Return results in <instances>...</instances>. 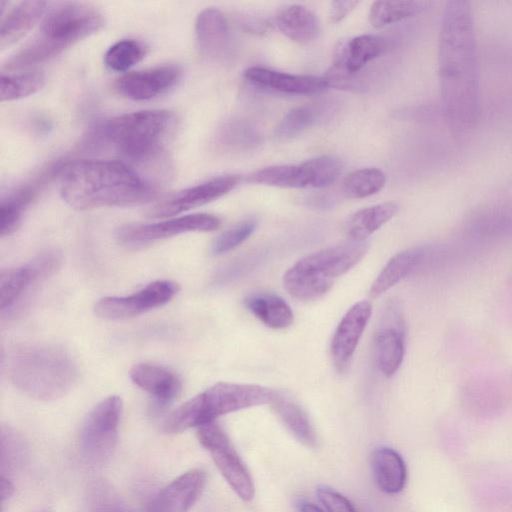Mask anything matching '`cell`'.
<instances>
[{"mask_svg":"<svg viewBox=\"0 0 512 512\" xmlns=\"http://www.w3.org/2000/svg\"><path fill=\"white\" fill-rule=\"evenodd\" d=\"M180 75L181 70L174 65L130 72L116 80L115 89L130 100H150L174 86Z\"/></svg>","mask_w":512,"mask_h":512,"instance_id":"cell-15","label":"cell"},{"mask_svg":"<svg viewBox=\"0 0 512 512\" xmlns=\"http://www.w3.org/2000/svg\"><path fill=\"white\" fill-rule=\"evenodd\" d=\"M8 2L2 1L0 21V48L4 50L23 38L46 13L48 3L29 0L5 8Z\"/></svg>","mask_w":512,"mask_h":512,"instance_id":"cell-20","label":"cell"},{"mask_svg":"<svg viewBox=\"0 0 512 512\" xmlns=\"http://www.w3.org/2000/svg\"><path fill=\"white\" fill-rule=\"evenodd\" d=\"M385 41L376 35L365 34L338 43L334 50L333 71L356 76L366 64L385 50Z\"/></svg>","mask_w":512,"mask_h":512,"instance_id":"cell-18","label":"cell"},{"mask_svg":"<svg viewBox=\"0 0 512 512\" xmlns=\"http://www.w3.org/2000/svg\"><path fill=\"white\" fill-rule=\"evenodd\" d=\"M38 184L23 186L2 199L0 204V235L9 236L22 222L25 210L38 192Z\"/></svg>","mask_w":512,"mask_h":512,"instance_id":"cell-30","label":"cell"},{"mask_svg":"<svg viewBox=\"0 0 512 512\" xmlns=\"http://www.w3.org/2000/svg\"><path fill=\"white\" fill-rule=\"evenodd\" d=\"M197 438L233 491L244 501L252 500V477L225 431L214 421L198 427Z\"/></svg>","mask_w":512,"mask_h":512,"instance_id":"cell-9","label":"cell"},{"mask_svg":"<svg viewBox=\"0 0 512 512\" xmlns=\"http://www.w3.org/2000/svg\"><path fill=\"white\" fill-rule=\"evenodd\" d=\"M121 414L122 400L116 395L103 399L88 414L80 441L90 461L102 462L111 455L118 438Z\"/></svg>","mask_w":512,"mask_h":512,"instance_id":"cell-10","label":"cell"},{"mask_svg":"<svg viewBox=\"0 0 512 512\" xmlns=\"http://www.w3.org/2000/svg\"><path fill=\"white\" fill-rule=\"evenodd\" d=\"M386 175L377 168H362L349 173L343 180L342 191L352 199L369 197L385 186Z\"/></svg>","mask_w":512,"mask_h":512,"instance_id":"cell-33","label":"cell"},{"mask_svg":"<svg viewBox=\"0 0 512 512\" xmlns=\"http://www.w3.org/2000/svg\"><path fill=\"white\" fill-rule=\"evenodd\" d=\"M176 124L167 110H146L113 117L97 128V137L125 159L144 163L155 159Z\"/></svg>","mask_w":512,"mask_h":512,"instance_id":"cell-5","label":"cell"},{"mask_svg":"<svg viewBox=\"0 0 512 512\" xmlns=\"http://www.w3.org/2000/svg\"><path fill=\"white\" fill-rule=\"evenodd\" d=\"M373 476L378 488L386 494L401 492L407 480V468L401 455L387 447L376 449L371 457Z\"/></svg>","mask_w":512,"mask_h":512,"instance_id":"cell-25","label":"cell"},{"mask_svg":"<svg viewBox=\"0 0 512 512\" xmlns=\"http://www.w3.org/2000/svg\"><path fill=\"white\" fill-rule=\"evenodd\" d=\"M424 256L421 248H411L394 255L380 271L369 290V297L376 299L408 276Z\"/></svg>","mask_w":512,"mask_h":512,"instance_id":"cell-27","label":"cell"},{"mask_svg":"<svg viewBox=\"0 0 512 512\" xmlns=\"http://www.w3.org/2000/svg\"><path fill=\"white\" fill-rule=\"evenodd\" d=\"M207 475L193 469L160 490L148 504V512H188L201 496Z\"/></svg>","mask_w":512,"mask_h":512,"instance_id":"cell-17","label":"cell"},{"mask_svg":"<svg viewBox=\"0 0 512 512\" xmlns=\"http://www.w3.org/2000/svg\"><path fill=\"white\" fill-rule=\"evenodd\" d=\"M249 82L287 94H314L329 87L324 76L294 75L263 67H250L244 72Z\"/></svg>","mask_w":512,"mask_h":512,"instance_id":"cell-21","label":"cell"},{"mask_svg":"<svg viewBox=\"0 0 512 512\" xmlns=\"http://www.w3.org/2000/svg\"><path fill=\"white\" fill-rule=\"evenodd\" d=\"M470 5L453 0L444 9L439 40V74L444 115L455 134L476 124L479 112L478 62Z\"/></svg>","mask_w":512,"mask_h":512,"instance_id":"cell-1","label":"cell"},{"mask_svg":"<svg viewBox=\"0 0 512 512\" xmlns=\"http://www.w3.org/2000/svg\"><path fill=\"white\" fill-rule=\"evenodd\" d=\"M270 404L283 425L301 444L309 448L317 445L316 433L308 415L290 395L274 390Z\"/></svg>","mask_w":512,"mask_h":512,"instance_id":"cell-23","label":"cell"},{"mask_svg":"<svg viewBox=\"0 0 512 512\" xmlns=\"http://www.w3.org/2000/svg\"><path fill=\"white\" fill-rule=\"evenodd\" d=\"M195 33L201 54L211 60L225 59L231 48V35L225 15L218 9L202 10L195 22Z\"/></svg>","mask_w":512,"mask_h":512,"instance_id":"cell-19","label":"cell"},{"mask_svg":"<svg viewBox=\"0 0 512 512\" xmlns=\"http://www.w3.org/2000/svg\"><path fill=\"white\" fill-rule=\"evenodd\" d=\"M239 176L224 175L179 191L156 203L148 210L151 218H165L212 202L233 190Z\"/></svg>","mask_w":512,"mask_h":512,"instance_id":"cell-14","label":"cell"},{"mask_svg":"<svg viewBox=\"0 0 512 512\" xmlns=\"http://www.w3.org/2000/svg\"><path fill=\"white\" fill-rule=\"evenodd\" d=\"M102 14L77 2L60 3L50 9L35 37L14 54L5 67L19 70L44 63L104 26Z\"/></svg>","mask_w":512,"mask_h":512,"instance_id":"cell-3","label":"cell"},{"mask_svg":"<svg viewBox=\"0 0 512 512\" xmlns=\"http://www.w3.org/2000/svg\"><path fill=\"white\" fill-rule=\"evenodd\" d=\"M278 30L290 40L308 44L320 34V21L317 15L302 5H289L280 10L275 17Z\"/></svg>","mask_w":512,"mask_h":512,"instance_id":"cell-24","label":"cell"},{"mask_svg":"<svg viewBox=\"0 0 512 512\" xmlns=\"http://www.w3.org/2000/svg\"><path fill=\"white\" fill-rule=\"evenodd\" d=\"M244 304L257 319L272 329H284L293 323L294 314L291 307L274 293L251 294L245 298Z\"/></svg>","mask_w":512,"mask_h":512,"instance_id":"cell-26","label":"cell"},{"mask_svg":"<svg viewBox=\"0 0 512 512\" xmlns=\"http://www.w3.org/2000/svg\"><path fill=\"white\" fill-rule=\"evenodd\" d=\"M246 27V30L251 33L262 34L270 31L271 25L267 24L265 21L258 19H250L243 24Z\"/></svg>","mask_w":512,"mask_h":512,"instance_id":"cell-40","label":"cell"},{"mask_svg":"<svg viewBox=\"0 0 512 512\" xmlns=\"http://www.w3.org/2000/svg\"><path fill=\"white\" fill-rule=\"evenodd\" d=\"M221 225L212 214L197 213L148 224H127L119 227L116 238L127 247H139L187 232H210Z\"/></svg>","mask_w":512,"mask_h":512,"instance_id":"cell-11","label":"cell"},{"mask_svg":"<svg viewBox=\"0 0 512 512\" xmlns=\"http://www.w3.org/2000/svg\"><path fill=\"white\" fill-rule=\"evenodd\" d=\"M273 394L274 390L260 385L218 382L175 409L163 428L167 433L198 428L225 414L270 403Z\"/></svg>","mask_w":512,"mask_h":512,"instance_id":"cell-6","label":"cell"},{"mask_svg":"<svg viewBox=\"0 0 512 512\" xmlns=\"http://www.w3.org/2000/svg\"><path fill=\"white\" fill-rule=\"evenodd\" d=\"M45 85V75L40 71H26L18 74L1 73L0 99L18 100L32 95Z\"/></svg>","mask_w":512,"mask_h":512,"instance_id":"cell-32","label":"cell"},{"mask_svg":"<svg viewBox=\"0 0 512 512\" xmlns=\"http://www.w3.org/2000/svg\"><path fill=\"white\" fill-rule=\"evenodd\" d=\"M178 284L158 280L127 296H108L94 307L95 314L105 320H125L168 303L178 292Z\"/></svg>","mask_w":512,"mask_h":512,"instance_id":"cell-12","label":"cell"},{"mask_svg":"<svg viewBox=\"0 0 512 512\" xmlns=\"http://www.w3.org/2000/svg\"><path fill=\"white\" fill-rule=\"evenodd\" d=\"M423 1H375L369 11V22L376 28L413 17L427 6Z\"/></svg>","mask_w":512,"mask_h":512,"instance_id":"cell-31","label":"cell"},{"mask_svg":"<svg viewBox=\"0 0 512 512\" xmlns=\"http://www.w3.org/2000/svg\"><path fill=\"white\" fill-rule=\"evenodd\" d=\"M368 251V243L350 241L309 254L283 275L288 293L302 301L324 296L335 280L358 264Z\"/></svg>","mask_w":512,"mask_h":512,"instance_id":"cell-7","label":"cell"},{"mask_svg":"<svg viewBox=\"0 0 512 512\" xmlns=\"http://www.w3.org/2000/svg\"><path fill=\"white\" fill-rule=\"evenodd\" d=\"M62 255L48 249L30 262L8 269L0 274V309L3 317L11 318L24 312L38 285L60 267Z\"/></svg>","mask_w":512,"mask_h":512,"instance_id":"cell-8","label":"cell"},{"mask_svg":"<svg viewBox=\"0 0 512 512\" xmlns=\"http://www.w3.org/2000/svg\"><path fill=\"white\" fill-rule=\"evenodd\" d=\"M12 384L38 400H55L65 395L78 378V367L64 349L30 345L15 350L7 364Z\"/></svg>","mask_w":512,"mask_h":512,"instance_id":"cell-4","label":"cell"},{"mask_svg":"<svg viewBox=\"0 0 512 512\" xmlns=\"http://www.w3.org/2000/svg\"><path fill=\"white\" fill-rule=\"evenodd\" d=\"M129 376L136 386L162 402L175 399L181 391L179 378L163 366L138 363L131 367Z\"/></svg>","mask_w":512,"mask_h":512,"instance_id":"cell-22","label":"cell"},{"mask_svg":"<svg viewBox=\"0 0 512 512\" xmlns=\"http://www.w3.org/2000/svg\"><path fill=\"white\" fill-rule=\"evenodd\" d=\"M257 227L254 218L245 219L221 233L212 243L210 252L214 256L223 255L243 243Z\"/></svg>","mask_w":512,"mask_h":512,"instance_id":"cell-36","label":"cell"},{"mask_svg":"<svg viewBox=\"0 0 512 512\" xmlns=\"http://www.w3.org/2000/svg\"><path fill=\"white\" fill-rule=\"evenodd\" d=\"M62 199L76 210L139 205L151 201L156 189L121 161L78 160L60 169Z\"/></svg>","mask_w":512,"mask_h":512,"instance_id":"cell-2","label":"cell"},{"mask_svg":"<svg viewBox=\"0 0 512 512\" xmlns=\"http://www.w3.org/2000/svg\"><path fill=\"white\" fill-rule=\"evenodd\" d=\"M248 182L279 188L312 187V177L305 162L298 165H275L251 173Z\"/></svg>","mask_w":512,"mask_h":512,"instance_id":"cell-28","label":"cell"},{"mask_svg":"<svg viewBox=\"0 0 512 512\" xmlns=\"http://www.w3.org/2000/svg\"><path fill=\"white\" fill-rule=\"evenodd\" d=\"M146 54L144 45L134 39H122L105 53V65L112 71L124 72L140 62Z\"/></svg>","mask_w":512,"mask_h":512,"instance_id":"cell-35","label":"cell"},{"mask_svg":"<svg viewBox=\"0 0 512 512\" xmlns=\"http://www.w3.org/2000/svg\"><path fill=\"white\" fill-rule=\"evenodd\" d=\"M14 492V486L12 483L5 478L4 476H1V498L2 501L9 498Z\"/></svg>","mask_w":512,"mask_h":512,"instance_id":"cell-41","label":"cell"},{"mask_svg":"<svg viewBox=\"0 0 512 512\" xmlns=\"http://www.w3.org/2000/svg\"><path fill=\"white\" fill-rule=\"evenodd\" d=\"M398 205L385 202L361 209L354 213L346 224V233L351 241L363 242L398 212Z\"/></svg>","mask_w":512,"mask_h":512,"instance_id":"cell-29","label":"cell"},{"mask_svg":"<svg viewBox=\"0 0 512 512\" xmlns=\"http://www.w3.org/2000/svg\"><path fill=\"white\" fill-rule=\"evenodd\" d=\"M312 177V188H323L336 181L341 173L340 161L329 155L315 157L305 161Z\"/></svg>","mask_w":512,"mask_h":512,"instance_id":"cell-37","label":"cell"},{"mask_svg":"<svg viewBox=\"0 0 512 512\" xmlns=\"http://www.w3.org/2000/svg\"><path fill=\"white\" fill-rule=\"evenodd\" d=\"M371 313V303L362 300L355 303L339 322L331 341L332 360L339 371L348 366Z\"/></svg>","mask_w":512,"mask_h":512,"instance_id":"cell-16","label":"cell"},{"mask_svg":"<svg viewBox=\"0 0 512 512\" xmlns=\"http://www.w3.org/2000/svg\"><path fill=\"white\" fill-rule=\"evenodd\" d=\"M299 509L300 512H324L320 507L309 502L301 503Z\"/></svg>","mask_w":512,"mask_h":512,"instance_id":"cell-42","label":"cell"},{"mask_svg":"<svg viewBox=\"0 0 512 512\" xmlns=\"http://www.w3.org/2000/svg\"><path fill=\"white\" fill-rule=\"evenodd\" d=\"M322 116L318 105L304 104L291 109L275 128V136L280 140L291 139L311 126L315 125Z\"/></svg>","mask_w":512,"mask_h":512,"instance_id":"cell-34","label":"cell"},{"mask_svg":"<svg viewBox=\"0 0 512 512\" xmlns=\"http://www.w3.org/2000/svg\"><path fill=\"white\" fill-rule=\"evenodd\" d=\"M359 4V1H333L329 7V19L337 23L347 17Z\"/></svg>","mask_w":512,"mask_h":512,"instance_id":"cell-39","label":"cell"},{"mask_svg":"<svg viewBox=\"0 0 512 512\" xmlns=\"http://www.w3.org/2000/svg\"><path fill=\"white\" fill-rule=\"evenodd\" d=\"M316 493L327 512H356L352 503L345 496L329 487H318Z\"/></svg>","mask_w":512,"mask_h":512,"instance_id":"cell-38","label":"cell"},{"mask_svg":"<svg viewBox=\"0 0 512 512\" xmlns=\"http://www.w3.org/2000/svg\"><path fill=\"white\" fill-rule=\"evenodd\" d=\"M405 320L397 301L384 307L375 333L374 346L378 367L386 376L394 375L405 354Z\"/></svg>","mask_w":512,"mask_h":512,"instance_id":"cell-13","label":"cell"}]
</instances>
